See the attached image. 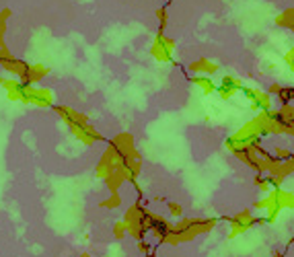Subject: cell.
Listing matches in <instances>:
<instances>
[{"mask_svg":"<svg viewBox=\"0 0 294 257\" xmlns=\"http://www.w3.org/2000/svg\"><path fill=\"white\" fill-rule=\"evenodd\" d=\"M216 225H218V218H181L177 225H173L171 235L165 239V243L177 245V243L192 241L194 237L212 231Z\"/></svg>","mask_w":294,"mask_h":257,"instance_id":"1","label":"cell"},{"mask_svg":"<svg viewBox=\"0 0 294 257\" xmlns=\"http://www.w3.org/2000/svg\"><path fill=\"white\" fill-rule=\"evenodd\" d=\"M152 220H154V212L146 210L142 204H134L132 208H128L126 218H124L126 229H128V235L134 237L136 241H142L144 235L150 233Z\"/></svg>","mask_w":294,"mask_h":257,"instance_id":"2","label":"cell"},{"mask_svg":"<svg viewBox=\"0 0 294 257\" xmlns=\"http://www.w3.org/2000/svg\"><path fill=\"white\" fill-rule=\"evenodd\" d=\"M21 103L39 107V109H49L54 107V91L47 87H39V84H25Z\"/></svg>","mask_w":294,"mask_h":257,"instance_id":"3","label":"cell"},{"mask_svg":"<svg viewBox=\"0 0 294 257\" xmlns=\"http://www.w3.org/2000/svg\"><path fill=\"white\" fill-rule=\"evenodd\" d=\"M177 43L175 39L167 37L163 31H159L157 35L152 39V45H150V56L157 60V62H163V64H169L173 62V51H175Z\"/></svg>","mask_w":294,"mask_h":257,"instance_id":"4","label":"cell"},{"mask_svg":"<svg viewBox=\"0 0 294 257\" xmlns=\"http://www.w3.org/2000/svg\"><path fill=\"white\" fill-rule=\"evenodd\" d=\"M0 68H4V70H6L8 74H12L14 78L23 80V76L27 74L29 62L14 58V56H12V51H10L6 45H0Z\"/></svg>","mask_w":294,"mask_h":257,"instance_id":"5","label":"cell"},{"mask_svg":"<svg viewBox=\"0 0 294 257\" xmlns=\"http://www.w3.org/2000/svg\"><path fill=\"white\" fill-rule=\"evenodd\" d=\"M262 225V222H268L266 218L262 220V218H255L253 214H251V210H243V212H239V214H235L233 218H229V227H231V239L233 237H237V235H243V233H247L249 229H253L255 225Z\"/></svg>","mask_w":294,"mask_h":257,"instance_id":"6","label":"cell"},{"mask_svg":"<svg viewBox=\"0 0 294 257\" xmlns=\"http://www.w3.org/2000/svg\"><path fill=\"white\" fill-rule=\"evenodd\" d=\"M72 132V136L82 142L84 146H91V144H97V142H105V136H103L101 132H97L89 122L86 124H74V126H68Z\"/></svg>","mask_w":294,"mask_h":257,"instance_id":"7","label":"cell"},{"mask_svg":"<svg viewBox=\"0 0 294 257\" xmlns=\"http://www.w3.org/2000/svg\"><path fill=\"white\" fill-rule=\"evenodd\" d=\"M243 89H245L243 80L237 78V76H233V74H229V76H222L220 87H218V91H216V93H218L224 101H229V99H233L237 93H241Z\"/></svg>","mask_w":294,"mask_h":257,"instance_id":"8","label":"cell"},{"mask_svg":"<svg viewBox=\"0 0 294 257\" xmlns=\"http://www.w3.org/2000/svg\"><path fill=\"white\" fill-rule=\"evenodd\" d=\"M54 111L56 115L62 119V122L66 126H74V124H86L89 122V117H86L84 113H80L78 109H72L68 105H54Z\"/></svg>","mask_w":294,"mask_h":257,"instance_id":"9","label":"cell"},{"mask_svg":"<svg viewBox=\"0 0 294 257\" xmlns=\"http://www.w3.org/2000/svg\"><path fill=\"white\" fill-rule=\"evenodd\" d=\"M0 87H2L6 91V99L8 101H16V103H21L23 101V89H25V84L19 80V78H4V76H0Z\"/></svg>","mask_w":294,"mask_h":257,"instance_id":"10","label":"cell"},{"mask_svg":"<svg viewBox=\"0 0 294 257\" xmlns=\"http://www.w3.org/2000/svg\"><path fill=\"white\" fill-rule=\"evenodd\" d=\"M218 68H220V66H218L216 62L208 60V58H198V60H194L192 64H189V70H192L194 74H202V76H212V74H216Z\"/></svg>","mask_w":294,"mask_h":257,"instance_id":"11","label":"cell"},{"mask_svg":"<svg viewBox=\"0 0 294 257\" xmlns=\"http://www.w3.org/2000/svg\"><path fill=\"white\" fill-rule=\"evenodd\" d=\"M171 229H173V225L167 220V218H163L161 214H154V220H152V229H150V233L159 239L161 243H165V239L171 235Z\"/></svg>","mask_w":294,"mask_h":257,"instance_id":"12","label":"cell"},{"mask_svg":"<svg viewBox=\"0 0 294 257\" xmlns=\"http://www.w3.org/2000/svg\"><path fill=\"white\" fill-rule=\"evenodd\" d=\"M49 74V68L47 66H43V64H29V68H27V74L23 76V84H37L43 76H47Z\"/></svg>","mask_w":294,"mask_h":257,"instance_id":"13","label":"cell"},{"mask_svg":"<svg viewBox=\"0 0 294 257\" xmlns=\"http://www.w3.org/2000/svg\"><path fill=\"white\" fill-rule=\"evenodd\" d=\"M189 82H192L194 87H198L202 91V95H212L218 91L210 76H189Z\"/></svg>","mask_w":294,"mask_h":257,"instance_id":"14","label":"cell"},{"mask_svg":"<svg viewBox=\"0 0 294 257\" xmlns=\"http://www.w3.org/2000/svg\"><path fill=\"white\" fill-rule=\"evenodd\" d=\"M249 105H251V109H255V111H270L272 109V95L270 93H264V91H257V95H255V99L253 101H249Z\"/></svg>","mask_w":294,"mask_h":257,"instance_id":"15","label":"cell"},{"mask_svg":"<svg viewBox=\"0 0 294 257\" xmlns=\"http://www.w3.org/2000/svg\"><path fill=\"white\" fill-rule=\"evenodd\" d=\"M126 181H124V177L119 175V171H115L113 175H109L107 179H105V185H107V190H109V194H119V187H122Z\"/></svg>","mask_w":294,"mask_h":257,"instance_id":"16","label":"cell"},{"mask_svg":"<svg viewBox=\"0 0 294 257\" xmlns=\"http://www.w3.org/2000/svg\"><path fill=\"white\" fill-rule=\"evenodd\" d=\"M12 16L10 8H2L0 10V45H6L4 43V35H6V27H8V19Z\"/></svg>","mask_w":294,"mask_h":257,"instance_id":"17","label":"cell"},{"mask_svg":"<svg viewBox=\"0 0 294 257\" xmlns=\"http://www.w3.org/2000/svg\"><path fill=\"white\" fill-rule=\"evenodd\" d=\"M276 99H278L282 105H292L294 103V87H280V91L276 93Z\"/></svg>","mask_w":294,"mask_h":257,"instance_id":"18","label":"cell"},{"mask_svg":"<svg viewBox=\"0 0 294 257\" xmlns=\"http://www.w3.org/2000/svg\"><path fill=\"white\" fill-rule=\"evenodd\" d=\"M253 183H255V187H257L259 192H264V194H270L272 192V181H270V177L266 173H257L255 179H253Z\"/></svg>","mask_w":294,"mask_h":257,"instance_id":"19","label":"cell"},{"mask_svg":"<svg viewBox=\"0 0 294 257\" xmlns=\"http://www.w3.org/2000/svg\"><path fill=\"white\" fill-rule=\"evenodd\" d=\"M278 23L280 27H286V29H290V31H294V8H288V10H284L280 16H278Z\"/></svg>","mask_w":294,"mask_h":257,"instance_id":"20","label":"cell"},{"mask_svg":"<svg viewBox=\"0 0 294 257\" xmlns=\"http://www.w3.org/2000/svg\"><path fill=\"white\" fill-rule=\"evenodd\" d=\"M278 202H280L282 208L294 210V194L292 192H284L282 187H278Z\"/></svg>","mask_w":294,"mask_h":257,"instance_id":"21","label":"cell"},{"mask_svg":"<svg viewBox=\"0 0 294 257\" xmlns=\"http://www.w3.org/2000/svg\"><path fill=\"white\" fill-rule=\"evenodd\" d=\"M272 154H274V159L278 161V163H286V161H290V159L294 157V152H292V150L282 148V146H278V148H276Z\"/></svg>","mask_w":294,"mask_h":257,"instance_id":"22","label":"cell"},{"mask_svg":"<svg viewBox=\"0 0 294 257\" xmlns=\"http://www.w3.org/2000/svg\"><path fill=\"white\" fill-rule=\"evenodd\" d=\"M122 206V196L119 194H111L107 200L101 202V208H119Z\"/></svg>","mask_w":294,"mask_h":257,"instance_id":"23","label":"cell"},{"mask_svg":"<svg viewBox=\"0 0 294 257\" xmlns=\"http://www.w3.org/2000/svg\"><path fill=\"white\" fill-rule=\"evenodd\" d=\"M157 19H159V23H161L159 31L165 33V27H167V23H169V8H167V6H159V8H157Z\"/></svg>","mask_w":294,"mask_h":257,"instance_id":"24","label":"cell"},{"mask_svg":"<svg viewBox=\"0 0 294 257\" xmlns=\"http://www.w3.org/2000/svg\"><path fill=\"white\" fill-rule=\"evenodd\" d=\"M126 235H128L126 222H115V225H113V237H115V239H124Z\"/></svg>","mask_w":294,"mask_h":257,"instance_id":"25","label":"cell"},{"mask_svg":"<svg viewBox=\"0 0 294 257\" xmlns=\"http://www.w3.org/2000/svg\"><path fill=\"white\" fill-rule=\"evenodd\" d=\"M169 212H171L173 216L181 218V216H183V206H181V204H177V202H169Z\"/></svg>","mask_w":294,"mask_h":257,"instance_id":"26","label":"cell"},{"mask_svg":"<svg viewBox=\"0 0 294 257\" xmlns=\"http://www.w3.org/2000/svg\"><path fill=\"white\" fill-rule=\"evenodd\" d=\"M284 60H286V64L292 68V72H294V45H292V49H290V51H286Z\"/></svg>","mask_w":294,"mask_h":257,"instance_id":"27","label":"cell"},{"mask_svg":"<svg viewBox=\"0 0 294 257\" xmlns=\"http://www.w3.org/2000/svg\"><path fill=\"white\" fill-rule=\"evenodd\" d=\"M138 251H140V253H144V255H150V245L144 241H138Z\"/></svg>","mask_w":294,"mask_h":257,"instance_id":"28","label":"cell"},{"mask_svg":"<svg viewBox=\"0 0 294 257\" xmlns=\"http://www.w3.org/2000/svg\"><path fill=\"white\" fill-rule=\"evenodd\" d=\"M144 257H154V255H152V253H150V255H144Z\"/></svg>","mask_w":294,"mask_h":257,"instance_id":"29","label":"cell"}]
</instances>
